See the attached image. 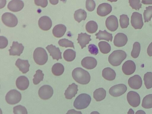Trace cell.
<instances>
[{"instance_id":"obj_1","label":"cell","mask_w":152,"mask_h":114,"mask_svg":"<svg viewBox=\"0 0 152 114\" xmlns=\"http://www.w3.org/2000/svg\"><path fill=\"white\" fill-rule=\"evenodd\" d=\"M72 75L75 81L81 84H87L90 81L91 76L88 72L80 67L75 69Z\"/></svg>"},{"instance_id":"obj_2","label":"cell","mask_w":152,"mask_h":114,"mask_svg":"<svg viewBox=\"0 0 152 114\" xmlns=\"http://www.w3.org/2000/svg\"><path fill=\"white\" fill-rule=\"evenodd\" d=\"M126 53L123 50H114L109 56L108 61L112 65L117 66L121 64L126 58Z\"/></svg>"},{"instance_id":"obj_3","label":"cell","mask_w":152,"mask_h":114,"mask_svg":"<svg viewBox=\"0 0 152 114\" xmlns=\"http://www.w3.org/2000/svg\"><path fill=\"white\" fill-rule=\"evenodd\" d=\"M91 100L90 96L86 94H82L79 95L74 101L73 105L77 109L81 110L87 108Z\"/></svg>"},{"instance_id":"obj_4","label":"cell","mask_w":152,"mask_h":114,"mask_svg":"<svg viewBox=\"0 0 152 114\" xmlns=\"http://www.w3.org/2000/svg\"><path fill=\"white\" fill-rule=\"evenodd\" d=\"M33 58L37 64L42 65L47 62L48 57L47 52L44 48L38 47L34 51Z\"/></svg>"},{"instance_id":"obj_5","label":"cell","mask_w":152,"mask_h":114,"mask_svg":"<svg viewBox=\"0 0 152 114\" xmlns=\"http://www.w3.org/2000/svg\"><path fill=\"white\" fill-rule=\"evenodd\" d=\"M21 99L20 92L16 89L11 90L5 96V100L8 104L14 105L18 103Z\"/></svg>"},{"instance_id":"obj_6","label":"cell","mask_w":152,"mask_h":114,"mask_svg":"<svg viewBox=\"0 0 152 114\" xmlns=\"http://www.w3.org/2000/svg\"><path fill=\"white\" fill-rule=\"evenodd\" d=\"M1 20L4 24L10 27L15 26L18 23V20L16 17L10 12L4 13L1 16Z\"/></svg>"},{"instance_id":"obj_7","label":"cell","mask_w":152,"mask_h":114,"mask_svg":"<svg viewBox=\"0 0 152 114\" xmlns=\"http://www.w3.org/2000/svg\"><path fill=\"white\" fill-rule=\"evenodd\" d=\"M53 91L52 88L49 85H44L41 86L38 91L40 98L43 100L50 99L52 96Z\"/></svg>"},{"instance_id":"obj_8","label":"cell","mask_w":152,"mask_h":114,"mask_svg":"<svg viewBox=\"0 0 152 114\" xmlns=\"http://www.w3.org/2000/svg\"><path fill=\"white\" fill-rule=\"evenodd\" d=\"M127 90V87L125 85L120 84L111 87L109 90V93L113 96L118 97L124 94Z\"/></svg>"},{"instance_id":"obj_9","label":"cell","mask_w":152,"mask_h":114,"mask_svg":"<svg viewBox=\"0 0 152 114\" xmlns=\"http://www.w3.org/2000/svg\"><path fill=\"white\" fill-rule=\"evenodd\" d=\"M131 23L135 29H141L143 25L142 15L139 12L132 13L131 17Z\"/></svg>"},{"instance_id":"obj_10","label":"cell","mask_w":152,"mask_h":114,"mask_svg":"<svg viewBox=\"0 0 152 114\" xmlns=\"http://www.w3.org/2000/svg\"><path fill=\"white\" fill-rule=\"evenodd\" d=\"M127 99L128 103L133 107H136L140 104V97L136 92L133 91H129L127 95Z\"/></svg>"},{"instance_id":"obj_11","label":"cell","mask_w":152,"mask_h":114,"mask_svg":"<svg viewBox=\"0 0 152 114\" xmlns=\"http://www.w3.org/2000/svg\"><path fill=\"white\" fill-rule=\"evenodd\" d=\"M105 25L108 30L111 31H114L118 28V24L117 17L111 15L107 18L105 21Z\"/></svg>"},{"instance_id":"obj_12","label":"cell","mask_w":152,"mask_h":114,"mask_svg":"<svg viewBox=\"0 0 152 114\" xmlns=\"http://www.w3.org/2000/svg\"><path fill=\"white\" fill-rule=\"evenodd\" d=\"M128 84L131 88L134 89H138L140 88L142 85V78L139 75H134L129 78Z\"/></svg>"},{"instance_id":"obj_13","label":"cell","mask_w":152,"mask_h":114,"mask_svg":"<svg viewBox=\"0 0 152 114\" xmlns=\"http://www.w3.org/2000/svg\"><path fill=\"white\" fill-rule=\"evenodd\" d=\"M136 69V65L133 61L127 60L125 61L122 66L123 73L126 75H130L133 74Z\"/></svg>"},{"instance_id":"obj_14","label":"cell","mask_w":152,"mask_h":114,"mask_svg":"<svg viewBox=\"0 0 152 114\" xmlns=\"http://www.w3.org/2000/svg\"><path fill=\"white\" fill-rule=\"evenodd\" d=\"M24 48V47L22 44L18 43V42L13 41L10 49L9 50V55L20 56Z\"/></svg>"},{"instance_id":"obj_15","label":"cell","mask_w":152,"mask_h":114,"mask_svg":"<svg viewBox=\"0 0 152 114\" xmlns=\"http://www.w3.org/2000/svg\"><path fill=\"white\" fill-rule=\"evenodd\" d=\"M112 10V7L109 4L103 3L99 5L97 9V13L100 16H105L110 14Z\"/></svg>"},{"instance_id":"obj_16","label":"cell","mask_w":152,"mask_h":114,"mask_svg":"<svg viewBox=\"0 0 152 114\" xmlns=\"http://www.w3.org/2000/svg\"><path fill=\"white\" fill-rule=\"evenodd\" d=\"M38 25L41 29L44 31H48L52 26V20L48 16H43L39 18L38 20Z\"/></svg>"},{"instance_id":"obj_17","label":"cell","mask_w":152,"mask_h":114,"mask_svg":"<svg viewBox=\"0 0 152 114\" xmlns=\"http://www.w3.org/2000/svg\"><path fill=\"white\" fill-rule=\"evenodd\" d=\"M81 64L83 67L88 69H91L96 67L97 64V62L95 58L88 56L82 60Z\"/></svg>"},{"instance_id":"obj_18","label":"cell","mask_w":152,"mask_h":114,"mask_svg":"<svg viewBox=\"0 0 152 114\" xmlns=\"http://www.w3.org/2000/svg\"><path fill=\"white\" fill-rule=\"evenodd\" d=\"M46 48L53 59L58 61L59 59L62 58L61 52L58 48H57L55 46L51 44L48 45Z\"/></svg>"},{"instance_id":"obj_19","label":"cell","mask_w":152,"mask_h":114,"mask_svg":"<svg viewBox=\"0 0 152 114\" xmlns=\"http://www.w3.org/2000/svg\"><path fill=\"white\" fill-rule=\"evenodd\" d=\"M127 41V37L125 34L123 33H119L115 35L113 43L115 46L120 47L125 45Z\"/></svg>"},{"instance_id":"obj_20","label":"cell","mask_w":152,"mask_h":114,"mask_svg":"<svg viewBox=\"0 0 152 114\" xmlns=\"http://www.w3.org/2000/svg\"><path fill=\"white\" fill-rule=\"evenodd\" d=\"M24 6V3L22 1L13 0L9 2L7 5V8L11 11L17 12L21 10Z\"/></svg>"},{"instance_id":"obj_21","label":"cell","mask_w":152,"mask_h":114,"mask_svg":"<svg viewBox=\"0 0 152 114\" xmlns=\"http://www.w3.org/2000/svg\"><path fill=\"white\" fill-rule=\"evenodd\" d=\"M29 84L28 78L24 76L19 77L16 81V85L18 88L23 91L27 88Z\"/></svg>"},{"instance_id":"obj_22","label":"cell","mask_w":152,"mask_h":114,"mask_svg":"<svg viewBox=\"0 0 152 114\" xmlns=\"http://www.w3.org/2000/svg\"><path fill=\"white\" fill-rule=\"evenodd\" d=\"M77 88L78 86L74 83L69 85L64 94L66 98L71 99L75 97L78 91Z\"/></svg>"},{"instance_id":"obj_23","label":"cell","mask_w":152,"mask_h":114,"mask_svg":"<svg viewBox=\"0 0 152 114\" xmlns=\"http://www.w3.org/2000/svg\"><path fill=\"white\" fill-rule=\"evenodd\" d=\"M91 37L90 35L86 33H81L78 34L77 40L78 41V43L79 44L82 49L86 47V45L88 44L89 42L91 40Z\"/></svg>"},{"instance_id":"obj_24","label":"cell","mask_w":152,"mask_h":114,"mask_svg":"<svg viewBox=\"0 0 152 114\" xmlns=\"http://www.w3.org/2000/svg\"><path fill=\"white\" fill-rule=\"evenodd\" d=\"M15 65L23 74L26 73L29 70L30 65L27 60L18 58L16 61Z\"/></svg>"},{"instance_id":"obj_25","label":"cell","mask_w":152,"mask_h":114,"mask_svg":"<svg viewBox=\"0 0 152 114\" xmlns=\"http://www.w3.org/2000/svg\"><path fill=\"white\" fill-rule=\"evenodd\" d=\"M66 29V26L63 24H59L56 25L53 29V34L56 37H61L65 34Z\"/></svg>"},{"instance_id":"obj_26","label":"cell","mask_w":152,"mask_h":114,"mask_svg":"<svg viewBox=\"0 0 152 114\" xmlns=\"http://www.w3.org/2000/svg\"><path fill=\"white\" fill-rule=\"evenodd\" d=\"M116 74L115 71L110 67L104 68L102 71V76L105 79L112 81L114 80Z\"/></svg>"},{"instance_id":"obj_27","label":"cell","mask_w":152,"mask_h":114,"mask_svg":"<svg viewBox=\"0 0 152 114\" xmlns=\"http://www.w3.org/2000/svg\"><path fill=\"white\" fill-rule=\"evenodd\" d=\"M96 38L99 40H105L109 42H112L113 39L112 34L108 32L106 30L104 31L99 30V32L95 34Z\"/></svg>"},{"instance_id":"obj_28","label":"cell","mask_w":152,"mask_h":114,"mask_svg":"<svg viewBox=\"0 0 152 114\" xmlns=\"http://www.w3.org/2000/svg\"><path fill=\"white\" fill-rule=\"evenodd\" d=\"M106 96V91L103 88L96 89L94 92L93 97L96 101H100L104 99Z\"/></svg>"},{"instance_id":"obj_29","label":"cell","mask_w":152,"mask_h":114,"mask_svg":"<svg viewBox=\"0 0 152 114\" xmlns=\"http://www.w3.org/2000/svg\"><path fill=\"white\" fill-rule=\"evenodd\" d=\"M74 16L75 20L80 23L82 20H85L87 17V13L84 10L79 9L75 12Z\"/></svg>"},{"instance_id":"obj_30","label":"cell","mask_w":152,"mask_h":114,"mask_svg":"<svg viewBox=\"0 0 152 114\" xmlns=\"http://www.w3.org/2000/svg\"><path fill=\"white\" fill-rule=\"evenodd\" d=\"M64 67L61 63H58L54 64L52 67V72L56 76H59L62 75L64 71Z\"/></svg>"},{"instance_id":"obj_31","label":"cell","mask_w":152,"mask_h":114,"mask_svg":"<svg viewBox=\"0 0 152 114\" xmlns=\"http://www.w3.org/2000/svg\"><path fill=\"white\" fill-rule=\"evenodd\" d=\"M76 52L71 49H67L63 53V57L64 59L68 62L72 61L75 58Z\"/></svg>"},{"instance_id":"obj_32","label":"cell","mask_w":152,"mask_h":114,"mask_svg":"<svg viewBox=\"0 0 152 114\" xmlns=\"http://www.w3.org/2000/svg\"><path fill=\"white\" fill-rule=\"evenodd\" d=\"M98 25L96 22L93 20L88 21L86 26V31L90 34L95 33L98 29Z\"/></svg>"},{"instance_id":"obj_33","label":"cell","mask_w":152,"mask_h":114,"mask_svg":"<svg viewBox=\"0 0 152 114\" xmlns=\"http://www.w3.org/2000/svg\"><path fill=\"white\" fill-rule=\"evenodd\" d=\"M98 46L100 51L102 53L107 54L110 51V45L105 41L100 42L98 43Z\"/></svg>"},{"instance_id":"obj_34","label":"cell","mask_w":152,"mask_h":114,"mask_svg":"<svg viewBox=\"0 0 152 114\" xmlns=\"http://www.w3.org/2000/svg\"><path fill=\"white\" fill-rule=\"evenodd\" d=\"M142 106L146 109H149L152 107V94H148L143 98Z\"/></svg>"},{"instance_id":"obj_35","label":"cell","mask_w":152,"mask_h":114,"mask_svg":"<svg viewBox=\"0 0 152 114\" xmlns=\"http://www.w3.org/2000/svg\"><path fill=\"white\" fill-rule=\"evenodd\" d=\"M146 88L149 89L152 87V72H148L145 73L143 78Z\"/></svg>"},{"instance_id":"obj_36","label":"cell","mask_w":152,"mask_h":114,"mask_svg":"<svg viewBox=\"0 0 152 114\" xmlns=\"http://www.w3.org/2000/svg\"><path fill=\"white\" fill-rule=\"evenodd\" d=\"M44 74L42 70L38 69L36 71V74L34 76L33 81L35 85H37L43 80Z\"/></svg>"},{"instance_id":"obj_37","label":"cell","mask_w":152,"mask_h":114,"mask_svg":"<svg viewBox=\"0 0 152 114\" xmlns=\"http://www.w3.org/2000/svg\"><path fill=\"white\" fill-rule=\"evenodd\" d=\"M140 50V45L138 42H135L131 53V56L134 58H137L139 56Z\"/></svg>"},{"instance_id":"obj_38","label":"cell","mask_w":152,"mask_h":114,"mask_svg":"<svg viewBox=\"0 0 152 114\" xmlns=\"http://www.w3.org/2000/svg\"><path fill=\"white\" fill-rule=\"evenodd\" d=\"M145 22L150 21L152 17V6H148L146 7L143 13Z\"/></svg>"},{"instance_id":"obj_39","label":"cell","mask_w":152,"mask_h":114,"mask_svg":"<svg viewBox=\"0 0 152 114\" xmlns=\"http://www.w3.org/2000/svg\"><path fill=\"white\" fill-rule=\"evenodd\" d=\"M129 19L127 15L123 14L120 16V23L121 27L125 28L129 25Z\"/></svg>"},{"instance_id":"obj_40","label":"cell","mask_w":152,"mask_h":114,"mask_svg":"<svg viewBox=\"0 0 152 114\" xmlns=\"http://www.w3.org/2000/svg\"><path fill=\"white\" fill-rule=\"evenodd\" d=\"M58 44L61 47H72L75 49L73 43L67 39H60L58 41Z\"/></svg>"},{"instance_id":"obj_41","label":"cell","mask_w":152,"mask_h":114,"mask_svg":"<svg viewBox=\"0 0 152 114\" xmlns=\"http://www.w3.org/2000/svg\"><path fill=\"white\" fill-rule=\"evenodd\" d=\"M14 114H28L26 108L21 105H18L13 108Z\"/></svg>"},{"instance_id":"obj_42","label":"cell","mask_w":152,"mask_h":114,"mask_svg":"<svg viewBox=\"0 0 152 114\" xmlns=\"http://www.w3.org/2000/svg\"><path fill=\"white\" fill-rule=\"evenodd\" d=\"M139 0H129V3L130 6L133 9L139 10L141 8L142 4Z\"/></svg>"},{"instance_id":"obj_43","label":"cell","mask_w":152,"mask_h":114,"mask_svg":"<svg viewBox=\"0 0 152 114\" xmlns=\"http://www.w3.org/2000/svg\"><path fill=\"white\" fill-rule=\"evenodd\" d=\"M96 7L95 3L93 0H87L86 1V7L87 10L89 12L93 11Z\"/></svg>"},{"instance_id":"obj_44","label":"cell","mask_w":152,"mask_h":114,"mask_svg":"<svg viewBox=\"0 0 152 114\" xmlns=\"http://www.w3.org/2000/svg\"><path fill=\"white\" fill-rule=\"evenodd\" d=\"M89 52L92 54L95 55L98 53L99 50L97 47L94 44H90L88 46Z\"/></svg>"},{"instance_id":"obj_45","label":"cell","mask_w":152,"mask_h":114,"mask_svg":"<svg viewBox=\"0 0 152 114\" xmlns=\"http://www.w3.org/2000/svg\"><path fill=\"white\" fill-rule=\"evenodd\" d=\"M8 41L6 38L3 36H0V48L3 49L8 45Z\"/></svg>"},{"instance_id":"obj_46","label":"cell","mask_w":152,"mask_h":114,"mask_svg":"<svg viewBox=\"0 0 152 114\" xmlns=\"http://www.w3.org/2000/svg\"><path fill=\"white\" fill-rule=\"evenodd\" d=\"M34 1L36 5L43 8L46 7L48 4V1L47 0H35Z\"/></svg>"},{"instance_id":"obj_47","label":"cell","mask_w":152,"mask_h":114,"mask_svg":"<svg viewBox=\"0 0 152 114\" xmlns=\"http://www.w3.org/2000/svg\"><path fill=\"white\" fill-rule=\"evenodd\" d=\"M147 53L149 56H152V42L149 44L148 48Z\"/></svg>"},{"instance_id":"obj_48","label":"cell","mask_w":152,"mask_h":114,"mask_svg":"<svg viewBox=\"0 0 152 114\" xmlns=\"http://www.w3.org/2000/svg\"><path fill=\"white\" fill-rule=\"evenodd\" d=\"M66 114H82L81 112L75 110L74 109L69 110Z\"/></svg>"},{"instance_id":"obj_49","label":"cell","mask_w":152,"mask_h":114,"mask_svg":"<svg viewBox=\"0 0 152 114\" xmlns=\"http://www.w3.org/2000/svg\"><path fill=\"white\" fill-rule=\"evenodd\" d=\"M142 3L145 4H152V0H142Z\"/></svg>"},{"instance_id":"obj_50","label":"cell","mask_w":152,"mask_h":114,"mask_svg":"<svg viewBox=\"0 0 152 114\" xmlns=\"http://www.w3.org/2000/svg\"><path fill=\"white\" fill-rule=\"evenodd\" d=\"M135 114H146V113L143 110H140L137 111Z\"/></svg>"},{"instance_id":"obj_51","label":"cell","mask_w":152,"mask_h":114,"mask_svg":"<svg viewBox=\"0 0 152 114\" xmlns=\"http://www.w3.org/2000/svg\"><path fill=\"white\" fill-rule=\"evenodd\" d=\"M50 3L52 4L55 5L58 3V0H50Z\"/></svg>"},{"instance_id":"obj_52","label":"cell","mask_w":152,"mask_h":114,"mask_svg":"<svg viewBox=\"0 0 152 114\" xmlns=\"http://www.w3.org/2000/svg\"><path fill=\"white\" fill-rule=\"evenodd\" d=\"M127 114H134V112L132 108H130L128 111Z\"/></svg>"},{"instance_id":"obj_53","label":"cell","mask_w":152,"mask_h":114,"mask_svg":"<svg viewBox=\"0 0 152 114\" xmlns=\"http://www.w3.org/2000/svg\"><path fill=\"white\" fill-rule=\"evenodd\" d=\"M90 114H100V113L97 111H94L92 112Z\"/></svg>"}]
</instances>
